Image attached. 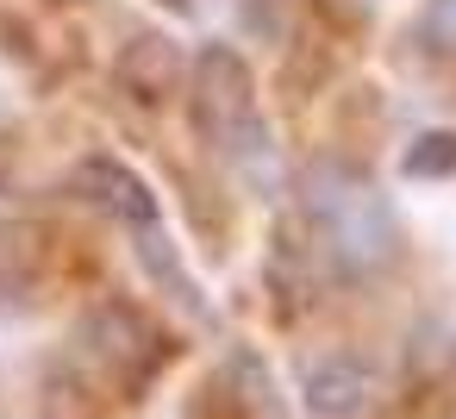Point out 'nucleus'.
Masks as SVG:
<instances>
[{
	"label": "nucleus",
	"instance_id": "f257e3e1",
	"mask_svg": "<svg viewBox=\"0 0 456 419\" xmlns=\"http://www.w3.org/2000/svg\"><path fill=\"white\" fill-rule=\"evenodd\" d=\"M194 119H200L207 144L244 176L250 194H263V201L281 194V151H275V132L263 119L256 76L232 45H207L194 57Z\"/></svg>",
	"mask_w": 456,
	"mask_h": 419
},
{
	"label": "nucleus",
	"instance_id": "f03ea898",
	"mask_svg": "<svg viewBox=\"0 0 456 419\" xmlns=\"http://www.w3.org/2000/svg\"><path fill=\"white\" fill-rule=\"evenodd\" d=\"M306 219L325 238V257L344 275H381L400 257V219L394 201L350 163H313L306 169Z\"/></svg>",
	"mask_w": 456,
	"mask_h": 419
},
{
	"label": "nucleus",
	"instance_id": "7ed1b4c3",
	"mask_svg": "<svg viewBox=\"0 0 456 419\" xmlns=\"http://www.w3.org/2000/svg\"><path fill=\"white\" fill-rule=\"evenodd\" d=\"M76 188H82L101 213H113L126 232H138V226H157V219H163V207H157L151 182H144V176H132L119 157H88V163L76 169Z\"/></svg>",
	"mask_w": 456,
	"mask_h": 419
},
{
	"label": "nucleus",
	"instance_id": "20e7f679",
	"mask_svg": "<svg viewBox=\"0 0 456 419\" xmlns=\"http://www.w3.org/2000/svg\"><path fill=\"white\" fill-rule=\"evenodd\" d=\"M175 82H182V51H175V38H138V45H126V57H119V88H126L132 101L157 107V101L175 94Z\"/></svg>",
	"mask_w": 456,
	"mask_h": 419
},
{
	"label": "nucleus",
	"instance_id": "39448f33",
	"mask_svg": "<svg viewBox=\"0 0 456 419\" xmlns=\"http://www.w3.org/2000/svg\"><path fill=\"white\" fill-rule=\"evenodd\" d=\"M306 388H313V407L319 413H350L356 394H362V369L356 363H325V369L306 375Z\"/></svg>",
	"mask_w": 456,
	"mask_h": 419
},
{
	"label": "nucleus",
	"instance_id": "423d86ee",
	"mask_svg": "<svg viewBox=\"0 0 456 419\" xmlns=\"http://www.w3.org/2000/svg\"><path fill=\"white\" fill-rule=\"evenodd\" d=\"M444 169H456V132H425L406 151V176H444Z\"/></svg>",
	"mask_w": 456,
	"mask_h": 419
},
{
	"label": "nucleus",
	"instance_id": "0eeeda50",
	"mask_svg": "<svg viewBox=\"0 0 456 419\" xmlns=\"http://www.w3.org/2000/svg\"><path fill=\"white\" fill-rule=\"evenodd\" d=\"M425 45L431 51H456V0H425Z\"/></svg>",
	"mask_w": 456,
	"mask_h": 419
}]
</instances>
